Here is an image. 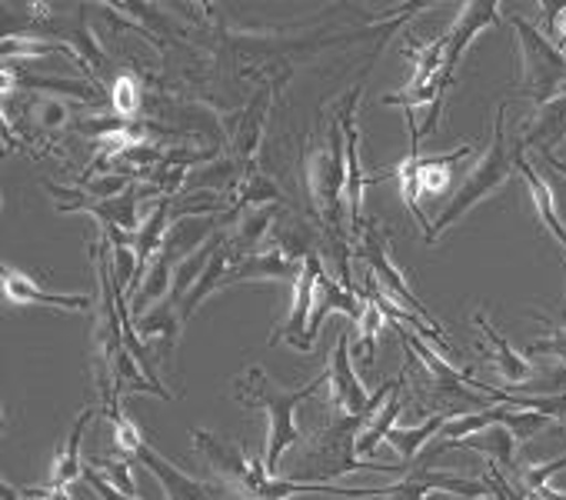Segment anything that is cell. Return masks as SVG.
<instances>
[{"instance_id":"cell-1","label":"cell","mask_w":566,"mask_h":500,"mask_svg":"<svg viewBox=\"0 0 566 500\" xmlns=\"http://www.w3.org/2000/svg\"><path fill=\"white\" fill-rule=\"evenodd\" d=\"M324 381H331V367L307 381L304 387H280L263 367H247L240 377H237V397L250 407H260L266 410V447H263V467L270 477H280V463H283V454H287L294 444H301V427L294 420L297 407L304 400H311Z\"/></svg>"},{"instance_id":"cell-2","label":"cell","mask_w":566,"mask_h":500,"mask_svg":"<svg viewBox=\"0 0 566 500\" xmlns=\"http://www.w3.org/2000/svg\"><path fill=\"white\" fill-rule=\"evenodd\" d=\"M307 194L317 220L331 227V237L344 240V197H347V137L340 117H331L311 140L304 160Z\"/></svg>"},{"instance_id":"cell-3","label":"cell","mask_w":566,"mask_h":500,"mask_svg":"<svg viewBox=\"0 0 566 500\" xmlns=\"http://www.w3.org/2000/svg\"><path fill=\"white\" fill-rule=\"evenodd\" d=\"M516 170V144H510L506 137V104H500L496 117H493V140L490 147L483 150V157L470 167L467 180L460 184V190L453 194V200L440 210L437 223H433V237L430 243L447 230L453 227L470 207H476L483 197H490L496 187H503L510 180V174Z\"/></svg>"},{"instance_id":"cell-4","label":"cell","mask_w":566,"mask_h":500,"mask_svg":"<svg viewBox=\"0 0 566 500\" xmlns=\"http://www.w3.org/2000/svg\"><path fill=\"white\" fill-rule=\"evenodd\" d=\"M360 417H337L331 420V427L317 430L307 440V454H304V467H301V480L304 483H324L327 477H340L350 470H384V473H397L407 467H390V463H374V460H357V437H360Z\"/></svg>"},{"instance_id":"cell-5","label":"cell","mask_w":566,"mask_h":500,"mask_svg":"<svg viewBox=\"0 0 566 500\" xmlns=\"http://www.w3.org/2000/svg\"><path fill=\"white\" fill-rule=\"evenodd\" d=\"M510 28L516 31V44H520V91L516 94L543 107L566 91V54L520 14L510 18Z\"/></svg>"},{"instance_id":"cell-6","label":"cell","mask_w":566,"mask_h":500,"mask_svg":"<svg viewBox=\"0 0 566 500\" xmlns=\"http://www.w3.org/2000/svg\"><path fill=\"white\" fill-rule=\"evenodd\" d=\"M350 357H354L350 337L340 334V337H337V347H334V354H331V404H334L337 414H344V417H360V420H367V417H374L377 404H384V397L394 394L407 377L397 374L394 381H384V387H380L377 394H367L364 384H360V377H357V371H354V364H350Z\"/></svg>"},{"instance_id":"cell-7","label":"cell","mask_w":566,"mask_h":500,"mask_svg":"<svg viewBox=\"0 0 566 500\" xmlns=\"http://www.w3.org/2000/svg\"><path fill=\"white\" fill-rule=\"evenodd\" d=\"M364 237H360V258L370 264V274L377 278V284H380V291L390 298V301H397L403 311H413L420 321H427L437 334H443V327H440V321L423 308V301L407 288V281H403V274H400V268L394 264V258L387 254V237H380V230H377V223H364V230H360Z\"/></svg>"},{"instance_id":"cell-8","label":"cell","mask_w":566,"mask_h":500,"mask_svg":"<svg viewBox=\"0 0 566 500\" xmlns=\"http://www.w3.org/2000/svg\"><path fill=\"white\" fill-rule=\"evenodd\" d=\"M190 434H193V447L203 454V460H207L210 473H213L227 490H233V493H240V497H243V493H247V487L253 483L256 470L263 467V460L250 457L243 444H227V440L213 437L210 430L193 427Z\"/></svg>"},{"instance_id":"cell-9","label":"cell","mask_w":566,"mask_h":500,"mask_svg":"<svg viewBox=\"0 0 566 500\" xmlns=\"http://www.w3.org/2000/svg\"><path fill=\"white\" fill-rule=\"evenodd\" d=\"M500 24V4L496 0H470V4H463L457 24L447 31V61H443V71L437 77L440 84V97H447L453 77H457V67L467 54V48L473 44V38L483 31V28H493Z\"/></svg>"},{"instance_id":"cell-10","label":"cell","mask_w":566,"mask_h":500,"mask_svg":"<svg viewBox=\"0 0 566 500\" xmlns=\"http://www.w3.org/2000/svg\"><path fill=\"white\" fill-rule=\"evenodd\" d=\"M364 94V81L347 94V101L340 104L337 117L344 124V137H347V204H350V220L354 230H364V187H367V174L360 167V131H357V104Z\"/></svg>"},{"instance_id":"cell-11","label":"cell","mask_w":566,"mask_h":500,"mask_svg":"<svg viewBox=\"0 0 566 500\" xmlns=\"http://www.w3.org/2000/svg\"><path fill=\"white\" fill-rule=\"evenodd\" d=\"M324 281V261H321V250H314V254H307L304 261V274L301 281L294 284V304H291V314H287V324H283L280 334L270 337V344L283 341V344H291L297 354L304 347V327L311 324V308L317 304V288Z\"/></svg>"},{"instance_id":"cell-12","label":"cell","mask_w":566,"mask_h":500,"mask_svg":"<svg viewBox=\"0 0 566 500\" xmlns=\"http://www.w3.org/2000/svg\"><path fill=\"white\" fill-rule=\"evenodd\" d=\"M304 274V261L283 254L280 247H270V250H256V254H247L240 261H233L223 288H233V284H247V281H301Z\"/></svg>"},{"instance_id":"cell-13","label":"cell","mask_w":566,"mask_h":500,"mask_svg":"<svg viewBox=\"0 0 566 500\" xmlns=\"http://www.w3.org/2000/svg\"><path fill=\"white\" fill-rule=\"evenodd\" d=\"M134 460H140L157 477V483L164 487V497L167 500H217V493L207 483H200L197 477H190L187 470H180L177 463H170L167 457H160L147 440L140 444V450L134 454Z\"/></svg>"},{"instance_id":"cell-14","label":"cell","mask_w":566,"mask_h":500,"mask_svg":"<svg viewBox=\"0 0 566 500\" xmlns=\"http://www.w3.org/2000/svg\"><path fill=\"white\" fill-rule=\"evenodd\" d=\"M0 288H4V298L11 304H41V308L77 311V314L94 311V298H87V294H51V291L38 288L28 274L14 271V268L0 271Z\"/></svg>"},{"instance_id":"cell-15","label":"cell","mask_w":566,"mask_h":500,"mask_svg":"<svg viewBox=\"0 0 566 500\" xmlns=\"http://www.w3.org/2000/svg\"><path fill=\"white\" fill-rule=\"evenodd\" d=\"M334 311H340V314H347L354 324H360V317H364V311H367V301H357V291L337 284V281H327V274H324V281H321V288H317V304H314V314H311V324H307L301 354H311V347H314V341H317V334H321L324 317L334 314Z\"/></svg>"},{"instance_id":"cell-16","label":"cell","mask_w":566,"mask_h":500,"mask_svg":"<svg viewBox=\"0 0 566 500\" xmlns=\"http://www.w3.org/2000/svg\"><path fill=\"white\" fill-rule=\"evenodd\" d=\"M563 140H566V91L559 97H553L549 104L536 107L533 121L523 127L516 144H520V150L533 147L543 157V154H553V147L563 144Z\"/></svg>"},{"instance_id":"cell-17","label":"cell","mask_w":566,"mask_h":500,"mask_svg":"<svg viewBox=\"0 0 566 500\" xmlns=\"http://www.w3.org/2000/svg\"><path fill=\"white\" fill-rule=\"evenodd\" d=\"M94 407H87V410H81V417L74 420V427H71V434H67V440H64V447L57 450V457H54V463H51V473H48V483L44 487H51V490H71V483L77 480V477H84V460H81V444H84V430H87V424L94 420Z\"/></svg>"},{"instance_id":"cell-18","label":"cell","mask_w":566,"mask_h":500,"mask_svg":"<svg viewBox=\"0 0 566 500\" xmlns=\"http://www.w3.org/2000/svg\"><path fill=\"white\" fill-rule=\"evenodd\" d=\"M473 324L480 327V334L486 337V344H490V354H493V361H496V371H500V377H503V390H516V387H523L526 384V377L533 374V364L523 357V354H516L510 344H506V337L503 334H496V327L486 321V314L483 311H476L473 314Z\"/></svg>"},{"instance_id":"cell-19","label":"cell","mask_w":566,"mask_h":500,"mask_svg":"<svg viewBox=\"0 0 566 500\" xmlns=\"http://www.w3.org/2000/svg\"><path fill=\"white\" fill-rule=\"evenodd\" d=\"M266 107H270V91H260L250 107L240 114L237 121V131H233V160L237 164H253V154L260 147V137H263V127H266Z\"/></svg>"},{"instance_id":"cell-20","label":"cell","mask_w":566,"mask_h":500,"mask_svg":"<svg viewBox=\"0 0 566 500\" xmlns=\"http://www.w3.org/2000/svg\"><path fill=\"white\" fill-rule=\"evenodd\" d=\"M460 410H467V407H450V410H443V414H437V417H427V424H420V427H394L390 437H387V444H390L407 463H413V460H420L423 444H430V437H440V430H443Z\"/></svg>"},{"instance_id":"cell-21","label":"cell","mask_w":566,"mask_h":500,"mask_svg":"<svg viewBox=\"0 0 566 500\" xmlns=\"http://www.w3.org/2000/svg\"><path fill=\"white\" fill-rule=\"evenodd\" d=\"M516 170L523 174V180H526V187H530V194H533V204H536V213H539V220H543V227L563 243V250H566V227H563V220H559V213H556V200H553V190H549V184H543V177L533 170V164L523 157V150H520V144H516Z\"/></svg>"},{"instance_id":"cell-22","label":"cell","mask_w":566,"mask_h":500,"mask_svg":"<svg viewBox=\"0 0 566 500\" xmlns=\"http://www.w3.org/2000/svg\"><path fill=\"white\" fill-rule=\"evenodd\" d=\"M170 197H160L150 210V217L144 220V227L134 233V254L140 261V271L147 274V268L154 264V258L160 254V247L167 240V230H170Z\"/></svg>"},{"instance_id":"cell-23","label":"cell","mask_w":566,"mask_h":500,"mask_svg":"<svg viewBox=\"0 0 566 500\" xmlns=\"http://www.w3.org/2000/svg\"><path fill=\"white\" fill-rule=\"evenodd\" d=\"M270 223H273V210H270V207L250 210V213H243V217L237 220V230L227 237V247H230L233 261H240V258H247V254H256V247H260L263 233L270 230Z\"/></svg>"},{"instance_id":"cell-24","label":"cell","mask_w":566,"mask_h":500,"mask_svg":"<svg viewBox=\"0 0 566 500\" xmlns=\"http://www.w3.org/2000/svg\"><path fill=\"white\" fill-rule=\"evenodd\" d=\"M470 154H473V147L463 144V147H457V150H450V154H440V157H420V160H417V187H420V197H423V194L437 197V194L447 187V180H450V167L460 164V160L470 157Z\"/></svg>"},{"instance_id":"cell-25","label":"cell","mask_w":566,"mask_h":500,"mask_svg":"<svg viewBox=\"0 0 566 500\" xmlns=\"http://www.w3.org/2000/svg\"><path fill=\"white\" fill-rule=\"evenodd\" d=\"M400 410H403V384L394 390V397L387 400V407H384V410H377V414H374V420L360 430V437H357V454L374 457V454H377V447L390 437L394 420L400 417Z\"/></svg>"},{"instance_id":"cell-26","label":"cell","mask_w":566,"mask_h":500,"mask_svg":"<svg viewBox=\"0 0 566 500\" xmlns=\"http://www.w3.org/2000/svg\"><path fill=\"white\" fill-rule=\"evenodd\" d=\"M367 301V311L357 324V344H354V354L364 357V364H374L377 361V337L384 331V311L377 308L374 298H364Z\"/></svg>"},{"instance_id":"cell-27","label":"cell","mask_w":566,"mask_h":500,"mask_svg":"<svg viewBox=\"0 0 566 500\" xmlns=\"http://www.w3.org/2000/svg\"><path fill=\"white\" fill-rule=\"evenodd\" d=\"M21 87L31 91H51V94H71L77 101H91V104H104V94L97 91V84H84V81H57V77H18Z\"/></svg>"},{"instance_id":"cell-28","label":"cell","mask_w":566,"mask_h":500,"mask_svg":"<svg viewBox=\"0 0 566 500\" xmlns=\"http://www.w3.org/2000/svg\"><path fill=\"white\" fill-rule=\"evenodd\" d=\"M111 104H114L117 117H124V121H134V117H137V111H140V104H144V91H140L137 74H130V71L117 74L114 91H111Z\"/></svg>"},{"instance_id":"cell-29","label":"cell","mask_w":566,"mask_h":500,"mask_svg":"<svg viewBox=\"0 0 566 500\" xmlns=\"http://www.w3.org/2000/svg\"><path fill=\"white\" fill-rule=\"evenodd\" d=\"M111 424H114V447H117V454L120 457H127V460H134V454L140 450V444H144V434H140V427L120 410V407H114L111 414Z\"/></svg>"},{"instance_id":"cell-30","label":"cell","mask_w":566,"mask_h":500,"mask_svg":"<svg viewBox=\"0 0 566 500\" xmlns=\"http://www.w3.org/2000/svg\"><path fill=\"white\" fill-rule=\"evenodd\" d=\"M94 470H97L107 483H114L120 493L137 497V487H134V473H130V460H127V457H120V460H104V457H97V460H94Z\"/></svg>"},{"instance_id":"cell-31","label":"cell","mask_w":566,"mask_h":500,"mask_svg":"<svg viewBox=\"0 0 566 500\" xmlns=\"http://www.w3.org/2000/svg\"><path fill=\"white\" fill-rule=\"evenodd\" d=\"M67 48L64 44H34V41H24V38H4L0 44V54L8 61H21V58H48V54H64Z\"/></svg>"},{"instance_id":"cell-32","label":"cell","mask_w":566,"mask_h":500,"mask_svg":"<svg viewBox=\"0 0 566 500\" xmlns=\"http://www.w3.org/2000/svg\"><path fill=\"white\" fill-rule=\"evenodd\" d=\"M559 470H566V457H556V460H549V463H533V467H526V470L520 473V490H523V493H536V490L549 487V477L559 473Z\"/></svg>"},{"instance_id":"cell-33","label":"cell","mask_w":566,"mask_h":500,"mask_svg":"<svg viewBox=\"0 0 566 500\" xmlns=\"http://www.w3.org/2000/svg\"><path fill=\"white\" fill-rule=\"evenodd\" d=\"M536 321H543V317H536ZM543 324H546V334L539 341H533L526 347V354H553L566 367V327H556L549 321H543Z\"/></svg>"},{"instance_id":"cell-34","label":"cell","mask_w":566,"mask_h":500,"mask_svg":"<svg viewBox=\"0 0 566 500\" xmlns=\"http://www.w3.org/2000/svg\"><path fill=\"white\" fill-rule=\"evenodd\" d=\"M67 124V107L57 101V97H48L44 104H41V127H64Z\"/></svg>"},{"instance_id":"cell-35","label":"cell","mask_w":566,"mask_h":500,"mask_svg":"<svg viewBox=\"0 0 566 500\" xmlns=\"http://www.w3.org/2000/svg\"><path fill=\"white\" fill-rule=\"evenodd\" d=\"M84 480H87V483H91V487L101 493V500H137V497H127V493H120L114 483H107V480H104V477H101L94 467H87V470H84Z\"/></svg>"},{"instance_id":"cell-36","label":"cell","mask_w":566,"mask_h":500,"mask_svg":"<svg viewBox=\"0 0 566 500\" xmlns=\"http://www.w3.org/2000/svg\"><path fill=\"white\" fill-rule=\"evenodd\" d=\"M430 500H493V497H460V493H430Z\"/></svg>"},{"instance_id":"cell-37","label":"cell","mask_w":566,"mask_h":500,"mask_svg":"<svg viewBox=\"0 0 566 500\" xmlns=\"http://www.w3.org/2000/svg\"><path fill=\"white\" fill-rule=\"evenodd\" d=\"M543 160H546L556 174H563V177H566V160H559L556 154H543Z\"/></svg>"}]
</instances>
